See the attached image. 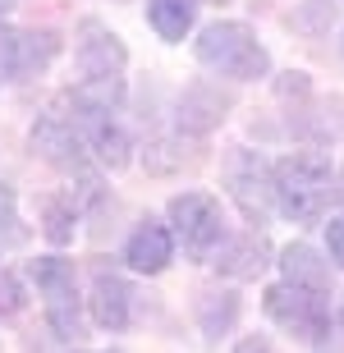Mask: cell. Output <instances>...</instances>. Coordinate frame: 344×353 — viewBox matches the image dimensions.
I'll list each match as a JSON object with an SVG mask.
<instances>
[{"instance_id":"44dd1931","label":"cell","mask_w":344,"mask_h":353,"mask_svg":"<svg viewBox=\"0 0 344 353\" xmlns=\"http://www.w3.org/2000/svg\"><path fill=\"white\" fill-rule=\"evenodd\" d=\"M331 19V0H307V14H299L294 23L299 28H317V23H326Z\"/></svg>"},{"instance_id":"d6986e66","label":"cell","mask_w":344,"mask_h":353,"mask_svg":"<svg viewBox=\"0 0 344 353\" xmlns=\"http://www.w3.org/2000/svg\"><path fill=\"white\" fill-rule=\"evenodd\" d=\"M0 234H5V243H23L28 230L19 225V207H14V188H5L0 183Z\"/></svg>"},{"instance_id":"cb8c5ba5","label":"cell","mask_w":344,"mask_h":353,"mask_svg":"<svg viewBox=\"0 0 344 353\" xmlns=\"http://www.w3.org/2000/svg\"><path fill=\"white\" fill-rule=\"evenodd\" d=\"M14 10V0H0V14H10Z\"/></svg>"},{"instance_id":"7a4b0ae2","label":"cell","mask_w":344,"mask_h":353,"mask_svg":"<svg viewBox=\"0 0 344 353\" xmlns=\"http://www.w3.org/2000/svg\"><path fill=\"white\" fill-rule=\"evenodd\" d=\"M193 55H198L202 69H212L221 79L252 83V79L271 74V55L257 41V32L248 23H234V19H221V23L202 28V37L193 41Z\"/></svg>"},{"instance_id":"8992f818","label":"cell","mask_w":344,"mask_h":353,"mask_svg":"<svg viewBox=\"0 0 344 353\" xmlns=\"http://www.w3.org/2000/svg\"><path fill=\"white\" fill-rule=\"evenodd\" d=\"M170 221L193 257H212L225 243V216L212 193H179L170 202Z\"/></svg>"},{"instance_id":"6da1fadb","label":"cell","mask_w":344,"mask_h":353,"mask_svg":"<svg viewBox=\"0 0 344 353\" xmlns=\"http://www.w3.org/2000/svg\"><path fill=\"white\" fill-rule=\"evenodd\" d=\"M335 188V170L331 161L317 157V152H299V157H285L271 170V202H276L280 216L290 221H317L321 211L331 207Z\"/></svg>"},{"instance_id":"9c48e42d","label":"cell","mask_w":344,"mask_h":353,"mask_svg":"<svg viewBox=\"0 0 344 353\" xmlns=\"http://www.w3.org/2000/svg\"><path fill=\"white\" fill-rule=\"evenodd\" d=\"M32 147H37L51 165H60V170H69V174H83V147H88V143L74 133L69 119L46 115L37 129H32Z\"/></svg>"},{"instance_id":"3957f363","label":"cell","mask_w":344,"mask_h":353,"mask_svg":"<svg viewBox=\"0 0 344 353\" xmlns=\"http://www.w3.org/2000/svg\"><path fill=\"white\" fill-rule=\"evenodd\" d=\"M124 65H129V51L124 41L101 23H83L79 28V101L83 105H106L115 110L119 97H124Z\"/></svg>"},{"instance_id":"d4e9b609","label":"cell","mask_w":344,"mask_h":353,"mask_svg":"<svg viewBox=\"0 0 344 353\" xmlns=\"http://www.w3.org/2000/svg\"><path fill=\"white\" fill-rule=\"evenodd\" d=\"M340 321H344V312H340Z\"/></svg>"},{"instance_id":"5b68a950","label":"cell","mask_w":344,"mask_h":353,"mask_svg":"<svg viewBox=\"0 0 344 353\" xmlns=\"http://www.w3.org/2000/svg\"><path fill=\"white\" fill-rule=\"evenodd\" d=\"M32 280H37L41 299H46V321L60 340H79L83 316H79V285H74V266L65 257H37L32 262Z\"/></svg>"},{"instance_id":"5bb4252c","label":"cell","mask_w":344,"mask_h":353,"mask_svg":"<svg viewBox=\"0 0 344 353\" xmlns=\"http://www.w3.org/2000/svg\"><path fill=\"white\" fill-rule=\"evenodd\" d=\"M216 266L234 280H257L266 271V239L262 234H248V239H234V243H221L216 248Z\"/></svg>"},{"instance_id":"ac0fdd59","label":"cell","mask_w":344,"mask_h":353,"mask_svg":"<svg viewBox=\"0 0 344 353\" xmlns=\"http://www.w3.org/2000/svg\"><path fill=\"white\" fill-rule=\"evenodd\" d=\"M74 216H79L74 202H51L46 207V239L51 243H69L74 239Z\"/></svg>"},{"instance_id":"ffe728a7","label":"cell","mask_w":344,"mask_h":353,"mask_svg":"<svg viewBox=\"0 0 344 353\" xmlns=\"http://www.w3.org/2000/svg\"><path fill=\"white\" fill-rule=\"evenodd\" d=\"M19 307H23V289L10 271H0V316H14Z\"/></svg>"},{"instance_id":"484cf974","label":"cell","mask_w":344,"mask_h":353,"mask_svg":"<svg viewBox=\"0 0 344 353\" xmlns=\"http://www.w3.org/2000/svg\"><path fill=\"white\" fill-rule=\"evenodd\" d=\"M106 353H110V349H106Z\"/></svg>"},{"instance_id":"30bf717a","label":"cell","mask_w":344,"mask_h":353,"mask_svg":"<svg viewBox=\"0 0 344 353\" xmlns=\"http://www.w3.org/2000/svg\"><path fill=\"white\" fill-rule=\"evenodd\" d=\"M230 188H234L243 216L262 225L266 197H271V179H266V165H262L257 152H239V157H234V165H230Z\"/></svg>"},{"instance_id":"7402d4cb","label":"cell","mask_w":344,"mask_h":353,"mask_svg":"<svg viewBox=\"0 0 344 353\" xmlns=\"http://www.w3.org/2000/svg\"><path fill=\"white\" fill-rule=\"evenodd\" d=\"M326 243H331V257L344 266V211L331 216V225H326Z\"/></svg>"},{"instance_id":"8fae6325","label":"cell","mask_w":344,"mask_h":353,"mask_svg":"<svg viewBox=\"0 0 344 353\" xmlns=\"http://www.w3.org/2000/svg\"><path fill=\"white\" fill-rule=\"evenodd\" d=\"M129 285L110 266H92V321L101 330H124L129 326Z\"/></svg>"},{"instance_id":"e0dca14e","label":"cell","mask_w":344,"mask_h":353,"mask_svg":"<svg viewBox=\"0 0 344 353\" xmlns=\"http://www.w3.org/2000/svg\"><path fill=\"white\" fill-rule=\"evenodd\" d=\"M198 316H202V330H207L212 340H221V335L239 321V299L230 294V289H221V294H202Z\"/></svg>"},{"instance_id":"277c9868","label":"cell","mask_w":344,"mask_h":353,"mask_svg":"<svg viewBox=\"0 0 344 353\" xmlns=\"http://www.w3.org/2000/svg\"><path fill=\"white\" fill-rule=\"evenodd\" d=\"M266 316L276 321V326H285L290 335H299V340L317 344L331 335V307H326V294H317V289H303V285H271L266 289Z\"/></svg>"},{"instance_id":"9a60e30c","label":"cell","mask_w":344,"mask_h":353,"mask_svg":"<svg viewBox=\"0 0 344 353\" xmlns=\"http://www.w3.org/2000/svg\"><path fill=\"white\" fill-rule=\"evenodd\" d=\"M280 271H285V280H290V285L317 289V294H326V289H331V266L321 262L307 243H290V248L280 252Z\"/></svg>"},{"instance_id":"7c38bea8","label":"cell","mask_w":344,"mask_h":353,"mask_svg":"<svg viewBox=\"0 0 344 353\" xmlns=\"http://www.w3.org/2000/svg\"><path fill=\"white\" fill-rule=\"evenodd\" d=\"M174 257V234L165 230V225L156 221H143L138 230L129 234V248H124V262L133 266V271H143V275H156L165 271Z\"/></svg>"},{"instance_id":"52a82bcc","label":"cell","mask_w":344,"mask_h":353,"mask_svg":"<svg viewBox=\"0 0 344 353\" xmlns=\"http://www.w3.org/2000/svg\"><path fill=\"white\" fill-rule=\"evenodd\" d=\"M60 41L55 32H14V28H0V79H32L55 60Z\"/></svg>"},{"instance_id":"ba28073f","label":"cell","mask_w":344,"mask_h":353,"mask_svg":"<svg viewBox=\"0 0 344 353\" xmlns=\"http://www.w3.org/2000/svg\"><path fill=\"white\" fill-rule=\"evenodd\" d=\"M79 124H83V143L97 152V161L101 165H110V170H124L129 165V138H124V129H119L115 119H110L106 105H83L79 101Z\"/></svg>"},{"instance_id":"2e32d148","label":"cell","mask_w":344,"mask_h":353,"mask_svg":"<svg viewBox=\"0 0 344 353\" xmlns=\"http://www.w3.org/2000/svg\"><path fill=\"white\" fill-rule=\"evenodd\" d=\"M198 19V0H147V23L161 41H184Z\"/></svg>"},{"instance_id":"4fadbf2b","label":"cell","mask_w":344,"mask_h":353,"mask_svg":"<svg viewBox=\"0 0 344 353\" xmlns=\"http://www.w3.org/2000/svg\"><path fill=\"white\" fill-rule=\"evenodd\" d=\"M225 110H230V97H221V92L207 88V83H193V88L179 97V129L207 133L225 119Z\"/></svg>"},{"instance_id":"603a6c76","label":"cell","mask_w":344,"mask_h":353,"mask_svg":"<svg viewBox=\"0 0 344 353\" xmlns=\"http://www.w3.org/2000/svg\"><path fill=\"white\" fill-rule=\"evenodd\" d=\"M234 353H276V349H271V340H266V335H248V340L239 344Z\"/></svg>"}]
</instances>
